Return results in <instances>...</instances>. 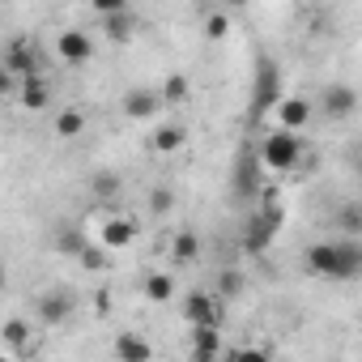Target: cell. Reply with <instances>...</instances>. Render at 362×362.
<instances>
[{
  "label": "cell",
  "mask_w": 362,
  "mask_h": 362,
  "mask_svg": "<svg viewBox=\"0 0 362 362\" xmlns=\"http://www.w3.org/2000/svg\"><path fill=\"white\" fill-rule=\"evenodd\" d=\"M273 107H281V73L269 56L256 60V86H252V119L269 115Z\"/></svg>",
  "instance_id": "1"
},
{
  "label": "cell",
  "mask_w": 362,
  "mask_h": 362,
  "mask_svg": "<svg viewBox=\"0 0 362 362\" xmlns=\"http://www.w3.org/2000/svg\"><path fill=\"white\" fill-rule=\"evenodd\" d=\"M260 162L269 166V170H290L294 162H298V153H303V145H298V136L294 132H286V128H273V132H264L260 136Z\"/></svg>",
  "instance_id": "2"
},
{
  "label": "cell",
  "mask_w": 362,
  "mask_h": 362,
  "mask_svg": "<svg viewBox=\"0 0 362 362\" xmlns=\"http://www.w3.org/2000/svg\"><path fill=\"white\" fill-rule=\"evenodd\" d=\"M277 230H281V209H277V201L273 197H264V209L247 222V230H243V247L252 252V256H260L273 239H277Z\"/></svg>",
  "instance_id": "3"
},
{
  "label": "cell",
  "mask_w": 362,
  "mask_h": 362,
  "mask_svg": "<svg viewBox=\"0 0 362 362\" xmlns=\"http://www.w3.org/2000/svg\"><path fill=\"white\" fill-rule=\"evenodd\" d=\"M39 69H43V60H39V47H35L30 39H18V43L5 47V73H13L18 81H26V77H43Z\"/></svg>",
  "instance_id": "4"
},
{
  "label": "cell",
  "mask_w": 362,
  "mask_h": 362,
  "mask_svg": "<svg viewBox=\"0 0 362 362\" xmlns=\"http://www.w3.org/2000/svg\"><path fill=\"white\" fill-rule=\"evenodd\" d=\"M184 320H188L192 328H218V320H222V307H218V298H214V294H205V290H192V294L184 298Z\"/></svg>",
  "instance_id": "5"
},
{
  "label": "cell",
  "mask_w": 362,
  "mask_h": 362,
  "mask_svg": "<svg viewBox=\"0 0 362 362\" xmlns=\"http://www.w3.org/2000/svg\"><path fill=\"white\" fill-rule=\"evenodd\" d=\"M39 320L43 324H64L69 315H73V290H64V286H56V290H47V294H39Z\"/></svg>",
  "instance_id": "6"
},
{
  "label": "cell",
  "mask_w": 362,
  "mask_h": 362,
  "mask_svg": "<svg viewBox=\"0 0 362 362\" xmlns=\"http://www.w3.org/2000/svg\"><path fill=\"white\" fill-rule=\"evenodd\" d=\"M320 107H324V115H332V119H345V115H354V107H358V90H354V86H341V81H332V86L320 94Z\"/></svg>",
  "instance_id": "7"
},
{
  "label": "cell",
  "mask_w": 362,
  "mask_h": 362,
  "mask_svg": "<svg viewBox=\"0 0 362 362\" xmlns=\"http://www.w3.org/2000/svg\"><path fill=\"white\" fill-rule=\"evenodd\" d=\"M56 52H60L69 64H86V60L94 56V43H90L86 30H64V35L56 39Z\"/></svg>",
  "instance_id": "8"
},
{
  "label": "cell",
  "mask_w": 362,
  "mask_h": 362,
  "mask_svg": "<svg viewBox=\"0 0 362 362\" xmlns=\"http://www.w3.org/2000/svg\"><path fill=\"white\" fill-rule=\"evenodd\" d=\"M132 239H136V222H132V218H107V222H103L98 243H103L107 252H119V247H128Z\"/></svg>",
  "instance_id": "9"
},
{
  "label": "cell",
  "mask_w": 362,
  "mask_h": 362,
  "mask_svg": "<svg viewBox=\"0 0 362 362\" xmlns=\"http://www.w3.org/2000/svg\"><path fill=\"white\" fill-rule=\"evenodd\" d=\"M260 153H243V162L235 166V192L239 197H256L260 192Z\"/></svg>",
  "instance_id": "10"
},
{
  "label": "cell",
  "mask_w": 362,
  "mask_h": 362,
  "mask_svg": "<svg viewBox=\"0 0 362 362\" xmlns=\"http://www.w3.org/2000/svg\"><path fill=\"white\" fill-rule=\"evenodd\" d=\"M311 111H315V107H311L307 98H298V94H294V98H281L277 119H281V128H286V132H294V136H298V128H307Z\"/></svg>",
  "instance_id": "11"
},
{
  "label": "cell",
  "mask_w": 362,
  "mask_h": 362,
  "mask_svg": "<svg viewBox=\"0 0 362 362\" xmlns=\"http://www.w3.org/2000/svg\"><path fill=\"white\" fill-rule=\"evenodd\" d=\"M158 107H162V94H153V90H128L124 94V115L128 119H149Z\"/></svg>",
  "instance_id": "12"
},
{
  "label": "cell",
  "mask_w": 362,
  "mask_h": 362,
  "mask_svg": "<svg viewBox=\"0 0 362 362\" xmlns=\"http://www.w3.org/2000/svg\"><path fill=\"white\" fill-rule=\"evenodd\" d=\"M307 273H315V277H337V243H315V247H307Z\"/></svg>",
  "instance_id": "13"
},
{
  "label": "cell",
  "mask_w": 362,
  "mask_h": 362,
  "mask_svg": "<svg viewBox=\"0 0 362 362\" xmlns=\"http://www.w3.org/2000/svg\"><path fill=\"white\" fill-rule=\"evenodd\" d=\"M362 273V243L354 239H341L337 243V281H349Z\"/></svg>",
  "instance_id": "14"
},
{
  "label": "cell",
  "mask_w": 362,
  "mask_h": 362,
  "mask_svg": "<svg viewBox=\"0 0 362 362\" xmlns=\"http://www.w3.org/2000/svg\"><path fill=\"white\" fill-rule=\"evenodd\" d=\"M115 358H119V362H149L153 349H149V341H145L141 332H119V337H115Z\"/></svg>",
  "instance_id": "15"
},
{
  "label": "cell",
  "mask_w": 362,
  "mask_h": 362,
  "mask_svg": "<svg viewBox=\"0 0 362 362\" xmlns=\"http://www.w3.org/2000/svg\"><path fill=\"white\" fill-rule=\"evenodd\" d=\"M222 349V328H192V362H214Z\"/></svg>",
  "instance_id": "16"
},
{
  "label": "cell",
  "mask_w": 362,
  "mask_h": 362,
  "mask_svg": "<svg viewBox=\"0 0 362 362\" xmlns=\"http://www.w3.org/2000/svg\"><path fill=\"white\" fill-rule=\"evenodd\" d=\"M136 13L132 9H124V13H111V18H103V35L107 39H115V43H128L132 35H136Z\"/></svg>",
  "instance_id": "17"
},
{
  "label": "cell",
  "mask_w": 362,
  "mask_h": 362,
  "mask_svg": "<svg viewBox=\"0 0 362 362\" xmlns=\"http://www.w3.org/2000/svg\"><path fill=\"white\" fill-rule=\"evenodd\" d=\"M18 98H22V107H26V111H39V107H47V98H52V86H47V77H26V81H22V90H18Z\"/></svg>",
  "instance_id": "18"
},
{
  "label": "cell",
  "mask_w": 362,
  "mask_h": 362,
  "mask_svg": "<svg viewBox=\"0 0 362 362\" xmlns=\"http://www.w3.org/2000/svg\"><path fill=\"white\" fill-rule=\"evenodd\" d=\"M145 298L149 303H170L175 298V277L170 273H149L145 277Z\"/></svg>",
  "instance_id": "19"
},
{
  "label": "cell",
  "mask_w": 362,
  "mask_h": 362,
  "mask_svg": "<svg viewBox=\"0 0 362 362\" xmlns=\"http://www.w3.org/2000/svg\"><path fill=\"white\" fill-rule=\"evenodd\" d=\"M170 256H175L179 264H192V260L201 256V239H197V230H179V235H175V247H170Z\"/></svg>",
  "instance_id": "20"
},
{
  "label": "cell",
  "mask_w": 362,
  "mask_h": 362,
  "mask_svg": "<svg viewBox=\"0 0 362 362\" xmlns=\"http://www.w3.org/2000/svg\"><path fill=\"white\" fill-rule=\"evenodd\" d=\"M184 141H188V132L179 128V124H162V128L153 132V149H158V153H175Z\"/></svg>",
  "instance_id": "21"
},
{
  "label": "cell",
  "mask_w": 362,
  "mask_h": 362,
  "mask_svg": "<svg viewBox=\"0 0 362 362\" xmlns=\"http://www.w3.org/2000/svg\"><path fill=\"white\" fill-rule=\"evenodd\" d=\"M90 192L103 197V201H115V197H119V175H115V170H98V175L90 179Z\"/></svg>",
  "instance_id": "22"
},
{
  "label": "cell",
  "mask_w": 362,
  "mask_h": 362,
  "mask_svg": "<svg viewBox=\"0 0 362 362\" xmlns=\"http://www.w3.org/2000/svg\"><path fill=\"white\" fill-rule=\"evenodd\" d=\"M56 132H60V136H81V132H86V115H81L77 107L60 111V115H56Z\"/></svg>",
  "instance_id": "23"
},
{
  "label": "cell",
  "mask_w": 362,
  "mask_h": 362,
  "mask_svg": "<svg viewBox=\"0 0 362 362\" xmlns=\"http://www.w3.org/2000/svg\"><path fill=\"white\" fill-rule=\"evenodd\" d=\"M188 98V77L184 73H170L162 81V103H184Z\"/></svg>",
  "instance_id": "24"
},
{
  "label": "cell",
  "mask_w": 362,
  "mask_h": 362,
  "mask_svg": "<svg viewBox=\"0 0 362 362\" xmlns=\"http://www.w3.org/2000/svg\"><path fill=\"white\" fill-rule=\"evenodd\" d=\"M337 230H341V239H354V235L362 230V209H354V205H345V209L337 214Z\"/></svg>",
  "instance_id": "25"
},
{
  "label": "cell",
  "mask_w": 362,
  "mask_h": 362,
  "mask_svg": "<svg viewBox=\"0 0 362 362\" xmlns=\"http://www.w3.org/2000/svg\"><path fill=\"white\" fill-rule=\"evenodd\" d=\"M26 337H30V324H26V320H9V324H5V345H9V349L26 345Z\"/></svg>",
  "instance_id": "26"
},
{
  "label": "cell",
  "mask_w": 362,
  "mask_h": 362,
  "mask_svg": "<svg viewBox=\"0 0 362 362\" xmlns=\"http://www.w3.org/2000/svg\"><path fill=\"white\" fill-rule=\"evenodd\" d=\"M81 269H90V273H98V269H107V247H98V243H90V247L81 252Z\"/></svg>",
  "instance_id": "27"
},
{
  "label": "cell",
  "mask_w": 362,
  "mask_h": 362,
  "mask_svg": "<svg viewBox=\"0 0 362 362\" xmlns=\"http://www.w3.org/2000/svg\"><path fill=\"white\" fill-rule=\"evenodd\" d=\"M205 35H209V39H226V35H230L226 13H205Z\"/></svg>",
  "instance_id": "28"
},
{
  "label": "cell",
  "mask_w": 362,
  "mask_h": 362,
  "mask_svg": "<svg viewBox=\"0 0 362 362\" xmlns=\"http://www.w3.org/2000/svg\"><path fill=\"white\" fill-rule=\"evenodd\" d=\"M170 205H175V192H170L166 184H158V188L149 192V209H153V214H166Z\"/></svg>",
  "instance_id": "29"
},
{
  "label": "cell",
  "mask_w": 362,
  "mask_h": 362,
  "mask_svg": "<svg viewBox=\"0 0 362 362\" xmlns=\"http://www.w3.org/2000/svg\"><path fill=\"white\" fill-rule=\"evenodd\" d=\"M90 247V239L81 235V230H69V235H60V252H73L77 260H81V252Z\"/></svg>",
  "instance_id": "30"
},
{
  "label": "cell",
  "mask_w": 362,
  "mask_h": 362,
  "mask_svg": "<svg viewBox=\"0 0 362 362\" xmlns=\"http://www.w3.org/2000/svg\"><path fill=\"white\" fill-rule=\"evenodd\" d=\"M230 362H269V349H260V345H243V349L230 354Z\"/></svg>",
  "instance_id": "31"
},
{
  "label": "cell",
  "mask_w": 362,
  "mask_h": 362,
  "mask_svg": "<svg viewBox=\"0 0 362 362\" xmlns=\"http://www.w3.org/2000/svg\"><path fill=\"white\" fill-rule=\"evenodd\" d=\"M222 294H226V298H235V294H243V277H239L235 269H226V273H222Z\"/></svg>",
  "instance_id": "32"
},
{
  "label": "cell",
  "mask_w": 362,
  "mask_h": 362,
  "mask_svg": "<svg viewBox=\"0 0 362 362\" xmlns=\"http://www.w3.org/2000/svg\"><path fill=\"white\" fill-rule=\"evenodd\" d=\"M0 362H13V354H5V358H0Z\"/></svg>",
  "instance_id": "33"
}]
</instances>
